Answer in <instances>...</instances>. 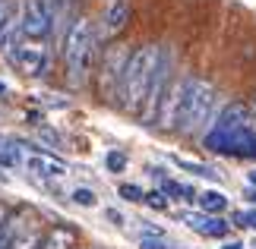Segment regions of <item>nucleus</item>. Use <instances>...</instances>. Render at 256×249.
Masks as SVG:
<instances>
[{
    "mask_svg": "<svg viewBox=\"0 0 256 249\" xmlns=\"http://www.w3.org/2000/svg\"><path fill=\"white\" fill-rule=\"evenodd\" d=\"M215 104L218 92L212 82L200 76H180L174 95V133L206 136V129L215 123Z\"/></svg>",
    "mask_w": 256,
    "mask_h": 249,
    "instance_id": "nucleus-1",
    "label": "nucleus"
},
{
    "mask_svg": "<svg viewBox=\"0 0 256 249\" xmlns=\"http://www.w3.org/2000/svg\"><path fill=\"white\" fill-rule=\"evenodd\" d=\"M158 57H162V44H142L136 51H130V57L124 63V73H120V88H117V104L124 111H130L136 117L142 114Z\"/></svg>",
    "mask_w": 256,
    "mask_h": 249,
    "instance_id": "nucleus-2",
    "label": "nucleus"
},
{
    "mask_svg": "<svg viewBox=\"0 0 256 249\" xmlns=\"http://www.w3.org/2000/svg\"><path fill=\"white\" fill-rule=\"evenodd\" d=\"M98 54V32L88 19H73L64 32V66H66V82L73 88L86 85L88 73H92Z\"/></svg>",
    "mask_w": 256,
    "mask_h": 249,
    "instance_id": "nucleus-3",
    "label": "nucleus"
},
{
    "mask_svg": "<svg viewBox=\"0 0 256 249\" xmlns=\"http://www.w3.org/2000/svg\"><path fill=\"white\" fill-rule=\"evenodd\" d=\"M202 145L215 155H228V158H240V161H256V123L253 126H240V129H209L202 136Z\"/></svg>",
    "mask_w": 256,
    "mask_h": 249,
    "instance_id": "nucleus-4",
    "label": "nucleus"
},
{
    "mask_svg": "<svg viewBox=\"0 0 256 249\" xmlns=\"http://www.w3.org/2000/svg\"><path fill=\"white\" fill-rule=\"evenodd\" d=\"M57 22V6L51 0H26L19 9V32L28 41H44L54 32Z\"/></svg>",
    "mask_w": 256,
    "mask_h": 249,
    "instance_id": "nucleus-5",
    "label": "nucleus"
},
{
    "mask_svg": "<svg viewBox=\"0 0 256 249\" xmlns=\"http://www.w3.org/2000/svg\"><path fill=\"white\" fill-rule=\"evenodd\" d=\"M6 60L26 76H44L48 63H51V51L44 47V41H28L26 38V41H19L16 47L6 51Z\"/></svg>",
    "mask_w": 256,
    "mask_h": 249,
    "instance_id": "nucleus-6",
    "label": "nucleus"
},
{
    "mask_svg": "<svg viewBox=\"0 0 256 249\" xmlns=\"http://www.w3.org/2000/svg\"><path fill=\"white\" fill-rule=\"evenodd\" d=\"M180 221L190 227L193 234H200V237H209V240H224L231 231V224L224 221L222 215H206V212H184L180 215Z\"/></svg>",
    "mask_w": 256,
    "mask_h": 249,
    "instance_id": "nucleus-7",
    "label": "nucleus"
},
{
    "mask_svg": "<svg viewBox=\"0 0 256 249\" xmlns=\"http://www.w3.org/2000/svg\"><path fill=\"white\" fill-rule=\"evenodd\" d=\"M26 167H28V174L38 177V180H60V177H66V171H70L60 158H54V155H48V152L28 155L26 158Z\"/></svg>",
    "mask_w": 256,
    "mask_h": 249,
    "instance_id": "nucleus-8",
    "label": "nucleus"
},
{
    "mask_svg": "<svg viewBox=\"0 0 256 249\" xmlns=\"http://www.w3.org/2000/svg\"><path fill=\"white\" fill-rule=\"evenodd\" d=\"M126 57H130V51H111L102 66V92L111 101H117V88H120V73H124Z\"/></svg>",
    "mask_w": 256,
    "mask_h": 249,
    "instance_id": "nucleus-9",
    "label": "nucleus"
},
{
    "mask_svg": "<svg viewBox=\"0 0 256 249\" xmlns=\"http://www.w3.org/2000/svg\"><path fill=\"white\" fill-rule=\"evenodd\" d=\"M126 22H130V3L126 0H111L104 9V16H102V38H114V35H120Z\"/></svg>",
    "mask_w": 256,
    "mask_h": 249,
    "instance_id": "nucleus-10",
    "label": "nucleus"
},
{
    "mask_svg": "<svg viewBox=\"0 0 256 249\" xmlns=\"http://www.w3.org/2000/svg\"><path fill=\"white\" fill-rule=\"evenodd\" d=\"M19 9L16 6H4V13H0V54H6L10 47L19 44Z\"/></svg>",
    "mask_w": 256,
    "mask_h": 249,
    "instance_id": "nucleus-11",
    "label": "nucleus"
},
{
    "mask_svg": "<svg viewBox=\"0 0 256 249\" xmlns=\"http://www.w3.org/2000/svg\"><path fill=\"white\" fill-rule=\"evenodd\" d=\"M76 240H80V234H76L73 227H66V224H54L51 231H48L42 240L35 243V249H73Z\"/></svg>",
    "mask_w": 256,
    "mask_h": 249,
    "instance_id": "nucleus-12",
    "label": "nucleus"
},
{
    "mask_svg": "<svg viewBox=\"0 0 256 249\" xmlns=\"http://www.w3.org/2000/svg\"><path fill=\"white\" fill-rule=\"evenodd\" d=\"M196 205L206 215H222V212H228V196L222 189H202V193H196Z\"/></svg>",
    "mask_w": 256,
    "mask_h": 249,
    "instance_id": "nucleus-13",
    "label": "nucleus"
},
{
    "mask_svg": "<svg viewBox=\"0 0 256 249\" xmlns=\"http://www.w3.org/2000/svg\"><path fill=\"white\" fill-rule=\"evenodd\" d=\"M171 161L180 167V171H186V174H193V177H206V180H218V171L215 167H209V164H200V161H190V158H180V155H174Z\"/></svg>",
    "mask_w": 256,
    "mask_h": 249,
    "instance_id": "nucleus-14",
    "label": "nucleus"
},
{
    "mask_svg": "<svg viewBox=\"0 0 256 249\" xmlns=\"http://www.w3.org/2000/svg\"><path fill=\"white\" fill-rule=\"evenodd\" d=\"M158 189L168 199H184V202H196V193L186 183H177V180H168V177H162V183H158Z\"/></svg>",
    "mask_w": 256,
    "mask_h": 249,
    "instance_id": "nucleus-15",
    "label": "nucleus"
},
{
    "mask_svg": "<svg viewBox=\"0 0 256 249\" xmlns=\"http://www.w3.org/2000/svg\"><path fill=\"white\" fill-rule=\"evenodd\" d=\"M140 249H180L174 240H168V234H142Z\"/></svg>",
    "mask_w": 256,
    "mask_h": 249,
    "instance_id": "nucleus-16",
    "label": "nucleus"
},
{
    "mask_svg": "<svg viewBox=\"0 0 256 249\" xmlns=\"http://www.w3.org/2000/svg\"><path fill=\"white\" fill-rule=\"evenodd\" d=\"M19 234H22V231H19V224L6 218L4 227H0V249H13V246H16V240H19Z\"/></svg>",
    "mask_w": 256,
    "mask_h": 249,
    "instance_id": "nucleus-17",
    "label": "nucleus"
},
{
    "mask_svg": "<svg viewBox=\"0 0 256 249\" xmlns=\"http://www.w3.org/2000/svg\"><path fill=\"white\" fill-rule=\"evenodd\" d=\"M70 199H73L80 208H95V205H98V196L92 193V189H86V186H76L73 193H70Z\"/></svg>",
    "mask_w": 256,
    "mask_h": 249,
    "instance_id": "nucleus-18",
    "label": "nucleus"
},
{
    "mask_svg": "<svg viewBox=\"0 0 256 249\" xmlns=\"http://www.w3.org/2000/svg\"><path fill=\"white\" fill-rule=\"evenodd\" d=\"M126 164H130V158H126L124 152H108V155H104V167H108L111 174H124Z\"/></svg>",
    "mask_w": 256,
    "mask_h": 249,
    "instance_id": "nucleus-19",
    "label": "nucleus"
},
{
    "mask_svg": "<svg viewBox=\"0 0 256 249\" xmlns=\"http://www.w3.org/2000/svg\"><path fill=\"white\" fill-rule=\"evenodd\" d=\"M142 205H149V208H155V212H168L171 199L164 196L162 189H152V193H146V199H142Z\"/></svg>",
    "mask_w": 256,
    "mask_h": 249,
    "instance_id": "nucleus-20",
    "label": "nucleus"
},
{
    "mask_svg": "<svg viewBox=\"0 0 256 249\" xmlns=\"http://www.w3.org/2000/svg\"><path fill=\"white\" fill-rule=\"evenodd\" d=\"M117 196L126 199V202H142V199H146L142 186H136V183H120V186H117Z\"/></svg>",
    "mask_w": 256,
    "mask_h": 249,
    "instance_id": "nucleus-21",
    "label": "nucleus"
},
{
    "mask_svg": "<svg viewBox=\"0 0 256 249\" xmlns=\"http://www.w3.org/2000/svg\"><path fill=\"white\" fill-rule=\"evenodd\" d=\"M234 221H238L240 227H250V231H256V208H253V212H238V215H234Z\"/></svg>",
    "mask_w": 256,
    "mask_h": 249,
    "instance_id": "nucleus-22",
    "label": "nucleus"
},
{
    "mask_svg": "<svg viewBox=\"0 0 256 249\" xmlns=\"http://www.w3.org/2000/svg\"><path fill=\"white\" fill-rule=\"evenodd\" d=\"M104 218H108V221H114L117 227H124V221H126V218L117 212V208H104Z\"/></svg>",
    "mask_w": 256,
    "mask_h": 249,
    "instance_id": "nucleus-23",
    "label": "nucleus"
},
{
    "mask_svg": "<svg viewBox=\"0 0 256 249\" xmlns=\"http://www.w3.org/2000/svg\"><path fill=\"white\" fill-rule=\"evenodd\" d=\"M244 199H247V202H253V205H256V186H247V193H244Z\"/></svg>",
    "mask_w": 256,
    "mask_h": 249,
    "instance_id": "nucleus-24",
    "label": "nucleus"
},
{
    "mask_svg": "<svg viewBox=\"0 0 256 249\" xmlns=\"http://www.w3.org/2000/svg\"><path fill=\"white\" fill-rule=\"evenodd\" d=\"M222 249H244V243H240V240H228V243H224Z\"/></svg>",
    "mask_w": 256,
    "mask_h": 249,
    "instance_id": "nucleus-25",
    "label": "nucleus"
},
{
    "mask_svg": "<svg viewBox=\"0 0 256 249\" xmlns=\"http://www.w3.org/2000/svg\"><path fill=\"white\" fill-rule=\"evenodd\" d=\"M10 218V212H6V205H0V227H4V221Z\"/></svg>",
    "mask_w": 256,
    "mask_h": 249,
    "instance_id": "nucleus-26",
    "label": "nucleus"
},
{
    "mask_svg": "<svg viewBox=\"0 0 256 249\" xmlns=\"http://www.w3.org/2000/svg\"><path fill=\"white\" fill-rule=\"evenodd\" d=\"M247 183H250V186H256V171H250V174H247Z\"/></svg>",
    "mask_w": 256,
    "mask_h": 249,
    "instance_id": "nucleus-27",
    "label": "nucleus"
},
{
    "mask_svg": "<svg viewBox=\"0 0 256 249\" xmlns=\"http://www.w3.org/2000/svg\"><path fill=\"white\" fill-rule=\"evenodd\" d=\"M0 95H6V82H4V79H0Z\"/></svg>",
    "mask_w": 256,
    "mask_h": 249,
    "instance_id": "nucleus-28",
    "label": "nucleus"
},
{
    "mask_svg": "<svg viewBox=\"0 0 256 249\" xmlns=\"http://www.w3.org/2000/svg\"><path fill=\"white\" fill-rule=\"evenodd\" d=\"M4 6H6V3H4V0H0V13H4Z\"/></svg>",
    "mask_w": 256,
    "mask_h": 249,
    "instance_id": "nucleus-29",
    "label": "nucleus"
},
{
    "mask_svg": "<svg viewBox=\"0 0 256 249\" xmlns=\"http://www.w3.org/2000/svg\"><path fill=\"white\" fill-rule=\"evenodd\" d=\"M253 249H256V240H253Z\"/></svg>",
    "mask_w": 256,
    "mask_h": 249,
    "instance_id": "nucleus-30",
    "label": "nucleus"
}]
</instances>
